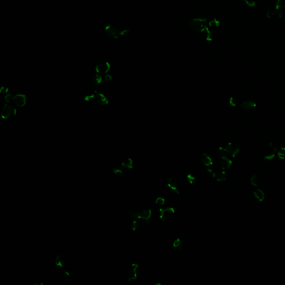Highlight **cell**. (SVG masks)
Returning a JSON list of instances; mask_svg holds the SVG:
<instances>
[{
    "label": "cell",
    "mask_w": 285,
    "mask_h": 285,
    "mask_svg": "<svg viewBox=\"0 0 285 285\" xmlns=\"http://www.w3.org/2000/svg\"><path fill=\"white\" fill-rule=\"evenodd\" d=\"M0 93L2 95H4V96L6 94L9 93V89L5 86H2L0 89Z\"/></svg>",
    "instance_id": "obj_36"
},
{
    "label": "cell",
    "mask_w": 285,
    "mask_h": 285,
    "mask_svg": "<svg viewBox=\"0 0 285 285\" xmlns=\"http://www.w3.org/2000/svg\"><path fill=\"white\" fill-rule=\"evenodd\" d=\"M258 179L257 176L256 175H253L250 178V182L251 185L253 186H257L258 185Z\"/></svg>",
    "instance_id": "obj_30"
},
{
    "label": "cell",
    "mask_w": 285,
    "mask_h": 285,
    "mask_svg": "<svg viewBox=\"0 0 285 285\" xmlns=\"http://www.w3.org/2000/svg\"><path fill=\"white\" fill-rule=\"evenodd\" d=\"M285 7V0H277L276 2L275 9L276 10H282Z\"/></svg>",
    "instance_id": "obj_23"
},
{
    "label": "cell",
    "mask_w": 285,
    "mask_h": 285,
    "mask_svg": "<svg viewBox=\"0 0 285 285\" xmlns=\"http://www.w3.org/2000/svg\"><path fill=\"white\" fill-rule=\"evenodd\" d=\"M223 150L225 153L227 154L232 158H235L240 152L239 147L233 142L228 143L225 146V148H223Z\"/></svg>",
    "instance_id": "obj_6"
},
{
    "label": "cell",
    "mask_w": 285,
    "mask_h": 285,
    "mask_svg": "<svg viewBox=\"0 0 285 285\" xmlns=\"http://www.w3.org/2000/svg\"><path fill=\"white\" fill-rule=\"evenodd\" d=\"M238 1L242 5H246L250 7H253L256 5V3L255 2L249 1L248 0H238Z\"/></svg>",
    "instance_id": "obj_25"
},
{
    "label": "cell",
    "mask_w": 285,
    "mask_h": 285,
    "mask_svg": "<svg viewBox=\"0 0 285 285\" xmlns=\"http://www.w3.org/2000/svg\"><path fill=\"white\" fill-rule=\"evenodd\" d=\"M112 80V77L109 74H106L103 78V81L105 82H111Z\"/></svg>",
    "instance_id": "obj_38"
},
{
    "label": "cell",
    "mask_w": 285,
    "mask_h": 285,
    "mask_svg": "<svg viewBox=\"0 0 285 285\" xmlns=\"http://www.w3.org/2000/svg\"><path fill=\"white\" fill-rule=\"evenodd\" d=\"M139 267V265L137 263H133L131 265V267L128 271L126 275V280L130 282L133 281H135L137 279V269Z\"/></svg>",
    "instance_id": "obj_7"
},
{
    "label": "cell",
    "mask_w": 285,
    "mask_h": 285,
    "mask_svg": "<svg viewBox=\"0 0 285 285\" xmlns=\"http://www.w3.org/2000/svg\"><path fill=\"white\" fill-rule=\"evenodd\" d=\"M201 162L206 167H209L213 164V160L210 155L207 153H203L201 157Z\"/></svg>",
    "instance_id": "obj_15"
},
{
    "label": "cell",
    "mask_w": 285,
    "mask_h": 285,
    "mask_svg": "<svg viewBox=\"0 0 285 285\" xmlns=\"http://www.w3.org/2000/svg\"><path fill=\"white\" fill-rule=\"evenodd\" d=\"M113 172L116 176H122L124 175V172L121 168L118 167H115L113 168Z\"/></svg>",
    "instance_id": "obj_29"
},
{
    "label": "cell",
    "mask_w": 285,
    "mask_h": 285,
    "mask_svg": "<svg viewBox=\"0 0 285 285\" xmlns=\"http://www.w3.org/2000/svg\"><path fill=\"white\" fill-rule=\"evenodd\" d=\"M227 177L225 174V172L224 170L221 172L217 177V180L219 182H222L226 180Z\"/></svg>",
    "instance_id": "obj_26"
},
{
    "label": "cell",
    "mask_w": 285,
    "mask_h": 285,
    "mask_svg": "<svg viewBox=\"0 0 285 285\" xmlns=\"http://www.w3.org/2000/svg\"><path fill=\"white\" fill-rule=\"evenodd\" d=\"M276 14V12L275 11L271 10V9H269L267 11L266 13V16L268 18H271V17L274 16Z\"/></svg>",
    "instance_id": "obj_34"
},
{
    "label": "cell",
    "mask_w": 285,
    "mask_h": 285,
    "mask_svg": "<svg viewBox=\"0 0 285 285\" xmlns=\"http://www.w3.org/2000/svg\"><path fill=\"white\" fill-rule=\"evenodd\" d=\"M66 263V259L64 256L59 254L56 257L55 260V264L58 268L62 269Z\"/></svg>",
    "instance_id": "obj_14"
},
{
    "label": "cell",
    "mask_w": 285,
    "mask_h": 285,
    "mask_svg": "<svg viewBox=\"0 0 285 285\" xmlns=\"http://www.w3.org/2000/svg\"><path fill=\"white\" fill-rule=\"evenodd\" d=\"M110 69V64L107 61H101L95 67V71L99 74H107Z\"/></svg>",
    "instance_id": "obj_9"
},
{
    "label": "cell",
    "mask_w": 285,
    "mask_h": 285,
    "mask_svg": "<svg viewBox=\"0 0 285 285\" xmlns=\"http://www.w3.org/2000/svg\"><path fill=\"white\" fill-rule=\"evenodd\" d=\"M284 18H285V16H284Z\"/></svg>",
    "instance_id": "obj_42"
},
{
    "label": "cell",
    "mask_w": 285,
    "mask_h": 285,
    "mask_svg": "<svg viewBox=\"0 0 285 285\" xmlns=\"http://www.w3.org/2000/svg\"><path fill=\"white\" fill-rule=\"evenodd\" d=\"M229 104H230V106H233V107H235L237 105L239 104V101L235 97L231 96V97H230V99H229Z\"/></svg>",
    "instance_id": "obj_27"
},
{
    "label": "cell",
    "mask_w": 285,
    "mask_h": 285,
    "mask_svg": "<svg viewBox=\"0 0 285 285\" xmlns=\"http://www.w3.org/2000/svg\"><path fill=\"white\" fill-rule=\"evenodd\" d=\"M94 100L96 103L100 106L107 105L109 103V100L104 94L96 92Z\"/></svg>",
    "instance_id": "obj_13"
},
{
    "label": "cell",
    "mask_w": 285,
    "mask_h": 285,
    "mask_svg": "<svg viewBox=\"0 0 285 285\" xmlns=\"http://www.w3.org/2000/svg\"><path fill=\"white\" fill-rule=\"evenodd\" d=\"M96 92L97 91H86L85 93L84 94V100L88 101H90L91 100L94 99Z\"/></svg>",
    "instance_id": "obj_20"
},
{
    "label": "cell",
    "mask_w": 285,
    "mask_h": 285,
    "mask_svg": "<svg viewBox=\"0 0 285 285\" xmlns=\"http://www.w3.org/2000/svg\"><path fill=\"white\" fill-rule=\"evenodd\" d=\"M175 214V210L172 207L159 209V219L163 221H168L172 219Z\"/></svg>",
    "instance_id": "obj_5"
},
{
    "label": "cell",
    "mask_w": 285,
    "mask_h": 285,
    "mask_svg": "<svg viewBox=\"0 0 285 285\" xmlns=\"http://www.w3.org/2000/svg\"><path fill=\"white\" fill-rule=\"evenodd\" d=\"M186 180L189 184H193L196 181V178L192 174H188L186 176Z\"/></svg>",
    "instance_id": "obj_33"
},
{
    "label": "cell",
    "mask_w": 285,
    "mask_h": 285,
    "mask_svg": "<svg viewBox=\"0 0 285 285\" xmlns=\"http://www.w3.org/2000/svg\"><path fill=\"white\" fill-rule=\"evenodd\" d=\"M167 186L172 191L175 192L177 194L180 193L179 189V183L176 179L173 178H169L167 181Z\"/></svg>",
    "instance_id": "obj_12"
},
{
    "label": "cell",
    "mask_w": 285,
    "mask_h": 285,
    "mask_svg": "<svg viewBox=\"0 0 285 285\" xmlns=\"http://www.w3.org/2000/svg\"><path fill=\"white\" fill-rule=\"evenodd\" d=\"M254 197L256 198L258 201L260 202H263L265 198V194L263 191L261 189H257L253 192Z\"/></svg>",
    "instance_id": "obj_17"
},
{
    "label": "cell",
    "mask_w": 285,
    "mask_h": 285,
    "mask_svg": "<svg viewBox=\"0 0 285 285\" xmlns=\"http://www.w3.org/2000/svg\"><path fill=\"white\" fill-rule=\"evenodd\" d=\"M257 104L252 100H246L242 103L240 108L244 113H249L256 108Z\"/></svg>",
    "instance_id": "obj_10"
},
{
    "label": "cell",
    "mask_w": 285,
    "mask_h": 285,
    "mask_svg": "<svg viewBox=\"0 0 285 285\" xmlns=\"http://www.w3.org/2000/svg\"><path fill=\"white\" fill-rule=\"evenodd\" d=\"M138 227H139V223H138L137 220H133V222H132V225H131L132 230H133V231L137 230Z\"/></svg>",
    "instance_id": "obj_35"
},
{
    "label": "cell",
    "mask_w": 285,
    "mask_h": 285,
    "mask_svg": "<svg viewBox=\"0 0 285 285\" xmlns=\"http://www.w3.org/2000/svg\"><path fill=\"white\" fill-rule=\"evenodd\" d=\"M284 152V151H282ZM277 156L279 157V158L280 159H284L285 158V152H278L277 153Z\"/></svg>",
    "instance_id": "obj_39"
},
{
    "label": "cell",
    "mask_w": 285,
    "mask_h": 285,
    "mask_svg": "<svg viewBox=\"0 0 285 285\" xmlns=\"http://www.w3.org/2000/svg\"><path fill=\"white\" fill-rule=\"evenodd\" d=\"M103 81V78L99 74H95L91 77V82L94 85H99Z\"/></svg>",
    "instance_id": "obj_21"
},
{
    "label": "cell",
    "mask_w": 285,
    "mask_h": 285,
    "mask_svg": "<svg viewBox=\"0 0 285 285\" xmlns=\"http://www.w3.org/2000/svg\"><path fill=\"white\" fill-rule=\"evenodd\" d=\"M69 82L71 84H75L77 82V80L75 78H71L69 80Z\"/></svg>",
    "instance_id": "obj_41"
},
{
    "label": "cell",
    "mask_w": 285,
    "mask_h": 285,
    "mask_svg": "<svg viewBox=\"0 0 285 285\" xmlns=\"http://www.w3.org/2000/svg\"><path fill=\"white\" fill-rule=\"evenodd\" d=\"M13 96H13V95L12 94L10 93H9L6 94L5 96V101L7 103H10L11 102H12V101H13Z\"/></svg>",
    "instance_id": "obj_32"
},
{
    "label": "cell",
    "mask_w": 285,
    "mask_h": 285,
    "mask_svg": "<svg viewBox=\"0 0 285 285\" xmlns=\"http://www.w3.org/2000/svg\"><path fill=\"white\" fill-rule=\"evenodd\" d=\"M173 246L176 250V251L178 253L181 252L184 249L183 243L179 238H177L173 243Z\"/></svg>",
    "instance_id": "obj_16"
},
{
    "label": "cell",
    "mask_w": 285,
    "mask_h": 285,
    "mask_svg": "<svg viewBox=\"0 0 285 285\" xmlns=\"http://www.w3.org/2000/svg\"><path fill=\"white\" fill-rule=\"evenodd\" d=\"M207 19L203 18H195L192 19L189 22V26L193 31L198 33H205L208 28L207 24Z\"/></svg>",
    "instance_id": "obj_2"
},
{
    "label": "cell",
    "mask_w": 285,
    "mask_h": 285,
    "mask_svg": "<svg viewBox=\"0 0 285 285\" xmlns=\"http://www.w3.org/2000/svg\"><path fill=\"white\" fill-rule=\"evenodd\" d=\"M70 278V272L68 271H64L60 276L61 281L64 282H67Z\"/></svg>",
    "instance_id": "obj_22"
},
{
    "label": "cell",
    "mask_w": 285,
    "mask_h": 285,
    "mask_svg": "<svg viewBox=\"0 0 285 285\" xmlns=\"http://www.w3.org/2000/svg\"><path fill=\"white\" fill-rule=\"evenodd\" d=\"M207 173L210 177L211 178H214L216 177V173L214 172L213 170L211 169H207Z\"/></svg>",
    "instance_id": "obj_37"
},
{
    "label": "cell",
    "mask_w": 285,
    "mask_h": 285,
    "mask_svg": "<svg viewBox=\"0 0 285 285\" xmlns=\"http://www.w3.org/2000/svg\"><path fill=\"white\" fill-rule=\"evenodd\" d=\"M219 167L222 170L228 169L232 164V161L228 157L223 154H221L218 158Z\"/></svg>",
    "instance_id": "obj_8"
},
{
    "label": "cell",
    "mask_w": 285,
    "mask_h": 285,
    "mask_svg": "<svg viewBox=\"0 0 285 285\" xmlns=\"http://www.w3.org/2000/svg\"><path fill=\"white\" fill-rule=\"evenodd\" d=\"M165 203V199L163 197H159L155 200V204L158 206H163Z\"/></svg>",
    "instance_id": "obj_31"
},
{
    "label": "cell",
    "mask_w": 285,
    "mask_h": 285,
    "mask_svg": "<svg viewBox=\"0 0 285 285\" xmlns=\"http://www.w3.org/2000/svg\"><path fill=\"white\" fill-rule=\"evenodd\" d=\"M119 28L115 26V25L109 24L106 25L104 29V33L110 38H114L115 40L120 38L119 35Z\"/></svg>",
    "instance_id": "obj_4"
},
{
    "label": "cell",
    "mask_w": 285,
    "mask_h": 285,
    "mask_svg": "<svg viewBox=\"0 0 285 285\" xmlns=\"http://www.w3.org/2000/svg\"><path fill=\"white\" fill-rule=\"evenodd\" d=\"M124 85H126V86H130V87L135 86L136 84H135V82L134 75L130 74L129 76V77L126 79V80L125 81Z\"/></svg>",
    "instance_id": "obj_19"
},
{
    "label": "cell",
    "mask_w": 285,
    "mask_h": 285,
    "mask_svg": "<svg viewBox=\"0 0 285 285\" xmlns=\"http://www.w3.org/2000/svg\"><path fill=\"white\" fill-rule=\"evenodd\" d=\"M219 24H220V23H219L218 20H217L216 19H214L213 20H212L209 22L208 26L209 27H210V28H215V27H218Z\"/></svg>",
    "instance_id": "obj_28"
},
{
    "label": "cell",
    "mask_w": 285,
    "mask_h": 285,
    "mask_svg": "<svg viewBox=\"0 0 285 285\" xmlns=\"http://www.w3.org/2000/svg\"><path fill=\"white\" fill-rule=\"evenodd\" d=\"M121 166L128 169H132L133 168V161L130 158H125L122 160Z\"/></svg>",
    "instance_id": "obj_18"
},
{
    "label": "cell",
    "mask_w": 285,
    "mask_h": 285,
    "mask_svg": "<svg viewBox=\"0 0 285 285\" xmlns=\"http://www.w3.org/2000/svg\"><path fill=\"white\" fill-rule=\"evenodd\" d=\"M274 157H275V154H269V155H268L267 156H265L264 157V159L268 160H272V159H274Z\"/></svg>",
    "instance_id": "obj_40"
},
{
    "label": "cell",
    "mask_w": 285,
    "mask_h": 285,
    "mask_svg": "<svg viewBox=\"0 0 285 285\" xmlns=\"http://www.w3.org/2000/svg\"><path fill=\"white\" fill-rule=\"evenodd\" d=\"M128 213L133 217L138 219H142L146 221L147 223L150 222L152 212L149 209H140L135 207H131L129 209Z\"/></svg>",
    "instance_id": "obj_1"
},
{
    "label": "cell",
    "mask_w": 285,
    "mask_h": 285,
    "mask_svg": "<svg viewBox=\"0 0 285 285\" xmlns=\"http://www.w3.org/2000/svg\"><path fill=\"white\" fill-rule=\"evenodd\" d=\"M16 109L11 105L6 104L4 106L2 111L1 116L4 119L8 120L12 119L16 115Z\"/></svg>",
    "instance_id": "obj_3"
},
{
    "label": "cell",
    "mask_w": 285,
    "mask_h": 285,
    "mask_svg": "<svg viewBox=\"0 0 285 285\" xmlns=\"http://www.w3.org/2000/svg\"><path fill=\"white\" fill-rule=\"evenodd\" d=\"M130 30L128 28H119V37L122 38L127 36L129 33H130Z\"/></svg>",
    "instance_id": "obj_24"
},
{
    "label": "cell",
    "mask_w": 285,
    "mask_h": 285,
    "mask_svg": "<svg viewBox=\"0 0 285 285\" xmlns=\"http://www.w3.org/2000/svg\"><path fill=\"white\" fill-rule=\"evenodd\" d=\"M12 103L17 107H23L26 104V96L22 94H17L13 96Z\"/></svg>",
    "instance_id": "obj_11"
}]
</instances>
